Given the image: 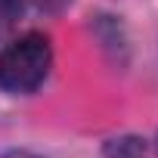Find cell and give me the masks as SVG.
Instances as JSON below:
<instances>
[{
  "instance_id": "6da1fadb",
  "label": "cell",
  "mask_w": 158,
  "mask_h": 158,
  "mask_svg": "<svg viewBox=\"0 0 158 158\" xmlns=\"http://www.w3.org/2000/svg\"><path fill=\"white\" fill-rule=\"evenodd\" d=\"M53 47L47 34L28 31L16 37L0 53V90L6 93H34L50 74Z\"/></svg>"
},
{
  "instance_id": "7a4b0ae2",
  "label": "cell",
  "mask_w": 158,
  "mask_h": 158,
  "mask_svg": "<svg viewBox=\"0 0 158 158\" xmlns=\"http://www.w3.org/2000/svg\"><path fill=\"white\" fill-rule=\"evenodd\" d=\"M106 158H149V146L143 136H115L106 143Z\"/></svg>"
},
{
  "instance_id": "3957f363",
  "label": "cell",
  "mask_w": 158,
  "mask_h": 158,
  "mask_svg": "<svg viewBox=\"0 0 158 158\" xmlns=\"http://www.w3.org/2000/svg\"><path fill=\"white\" fill-rule=\"evenodd\" d=\"M25 13V0H0V37H6Z\"/></svg>"
},
{
  "instance_id": "277c9868",
  "label": "cell",
  "mask_w": 158,
  "mask_h": 158,
  "mask_svg": "<svg viewBox=\"0 0 158 158\" xmlns=\"http://www.w3.org/2000/svg\"><path fill=\"white\" fill-rule=\"evenodd\" d=\"M3 158H40V155H31V152H6Z\"/></svg>"
}]
</instances>
